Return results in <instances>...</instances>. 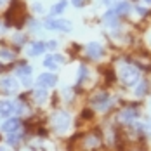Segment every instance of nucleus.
Instances as JSON below:
<instances>
[{"instance_id": "9", "label": "nucleus", "mask_w": 151, "mask_h": 151, "mask_svg": "<svg viewBox=\"0 0 151 151\" xmlns=\"http://www.w3.org/2000/svg\"><path fill=\"white\" fill-rule=\"evenodd\" d=\"M64 63V58L59 56V54H52V56H47L44 59V66L45 68H50V70H58V66Z\"/></svg>"}, {"instance_id": "5", "label": "nucleus", "mask_w": 151, "mask_h": 151, "mask_svg": "<svg viewBox=\"0 0 151 151\" xmlns=\"http://www.w3.org/2000/svg\"><path fill=\"white\" fill-rule=\"evenodd\" d=\"M17 82H16L12 76H2L0 78V91L4 94H14L17 91Z\"/></svg>"}, {"instance_id": "20", "label": "nucleus", "mask_w": 151, "mask_h": 151, "mask_svg": "<svg viewBox=\"0 0 151 151\" xmlns=\"http://www.w3.org/2000/svg\"><path fill=\"white\" fill-rule=\"evenodd\" d=\"M87 71H89V70H87V68L82 64V66H80V70H78V78H76V82H78V83H82V82L87 78V75H89Z\"/></svg>"}, {"instance_id": "1", "label": "nucleus", "mask_w": 151, "mask_h": 151, "mask_svg": "<svg viewBox=\"0 0 151 151\" xmlns=\"http://www.w3.org/2000/svg\"><path fill=\"white\" fill-rule=\"evenodd\" d=\"M118 73H120V78L122 82L125 83V85H137V82H139V70H137L136 66H132V64H129V63H123L120 66V70H118Z\"/></svg>"}, {"instance_id": "28", "label": "nucleus", "mask_w": 151, "mask_h": 151, "mask_svg": "<svg viewBox=\"0 0 151 151\" xmlns=\"http://www.w3.org/2000/svg\"><path fill=\"white\" fill-rule=\"evenodd\" d=\"M4 2H5V0H0V4H4Z\"/></svg>"}, {"instance_id": "24", "label": "nucleus", "mask_w": 151, "mask_h": 151, "mask_svg": "<svg viewBox=\"0 0 151 151\" xmlns=\"http://www.w3.org/2000/svg\"><path fill=\"white\" fill-rule=\"evenodd\" d=\"M136 11H137V12H139V14H142V16H144V14H146V12H148V11H146L144 7H141V5H137V7H136Z\"/></svg>"}, {"instance_id": "12", "label": "nucleus", "mask_w": 151, "mask_h": 151, "mask_svg": "<svg viewBox=\"0 0 151 151\" xmlns=\"http://www.w3.org/2000/svg\"><path fill=\"white\" fill-rule=\"evenodd\" d=\"M47 49V44L44 42H33L28 49V56H40V54H44Z\"/></svg>"}, {"instance_id": "27", "label": "nucleus", "mask_w": 151, "mask_h": 151, "mask_svg": "<svg viewBox=\"0 0 151 151\" xmlns=\"http://www.w3.org/2000/svg\"><path fill=\"white\" fill-rule=\"evenodd\" d=\"M144 2H148V4H151V0H144Z\"/></svg>"}, {"instance_id": "23", "label": "nucleus", "mask_w": 151, "mask_h": 151, "mask_svg": "<svg viewBox=\"0 0 151 151\" xmlns=\"http://www.w3.org/2000/svg\"><path fill=\"white\" fill-rule=\"evenodd\" d=\"M47 47H49V49H56V47H58V42H56V40H50V42H47Z\"/></svg>"}, {"instance_id": "22", "label": "nucleus", "mask_w": 151, "mask_h": 151, "mask_svg": "<svg viewBox=\"0 0 151 151\" xmlns=\"http://www.w3.org/2000/svg\"><path fill=\"white\" fill-rule=\"evenodd\" d=\"M71 4H73L75 7H82V5L85 4V0H71Z\"/></svg>"}, {"instance_id": "19", "label": "nucleus", "mask_w": 151, "mask_h": 151, "mask_svg": "<svg viewBox=\"0 0 151 151\" xmlns=\"http://www.w3.org/2000/svg\"><path fill=\"white\" fill-rule=\"evenodd\" d=\"M16 56L12 50H9V49H0V59L2 61H12Z\"/></svg>"}, {"instance_id": "2", "label": "nucleus", "mask_w": 151, "mask_h": 151, "mask_svg": "<svg viewBox=\"0 0 151 151\" xmlns=\"http://www.w3.org/2000/svg\"><path fill=\"white\" fill-rule=\"evenodd\" d=\"M52 125L58 132H64L70 127V115L66 111H56L52 115Z\"/></svg>"}, {"instance_id": "26", "label": "nucleus", "mask_w": 151, "mask_h": 151, "mask_svg": "<svg viewBox=\"0 0 151 151\" xmlns=\"http://www.w3.org/2000/svg\"><path fill=\"white\" fill-rule=\"evenodd\" d=\"M103 2H104V4H111V0H103Z\"/></svg>"}, {"instance_id": "15", "label": "nucleus", "mask_w": 151, "mask_h": 151, "mask_svg": "<svg viewBox=\"0 0 151 151\" xmlns=\"http://www.w3.org/2000/svg\"><path fill=\"white\" fill-rule=\"evenodd\" d=\"M66 7H68V0H61V2L56 4V5H52L50 12H52V16H58V14H61V12H64Z\"/></svg>"}, {"instance_id": "10", "label": "nucleus", "mask_w": 151, "mask_h": 151, "mask_svg": "<svg viewBox=\"0 0 151 151\" xmlns=\"http://www.w3.org/2000/svg\"><path fill=\"white\" fill-rule=\"evenodd\" d=\"M19 129H21V120L19 118H9L7 122H4V125H2V130L7 132V134L17 132Z\"/></svg>"}, {"instance_id": "11", "label": "nucleus", "mask_w": 151, "mask_h": 151, "mask_svg": "<svg viewBox=\"0 0 151 151\" xmlns=\"http://www.w3.org/2000/svg\"><path fill=\"white\" fill-rule=\"evenodd\" d=\"M16 109V103L12 101H0V116H11Z\"/></svg>"}, {"instance_id": "3", "label": "nucleus", "mask_w": 151, "mask_h": 151, "mask_svg": "<svg viewBox=\"0 0 151 151\" xmlns=\"http://www.w3.org/2000/svg\"><path fill=\"white\" fill-rule=\"evenodd\" d=\"M45 26L49 30H56V31H71L73 24L66 19H47Z\"/></svg>"}, {"instance_id": "21", "label": "nucleus", "mask_w": 151, "mask_h": 151, "mask_svg": "<svg viewBox=\"0 0 151 151\" xmlns=\"http://www.w3.org/2000/svg\"><path fill=\"white\" fill-rule=\"evenodd\" d=\"M97 144H99V141H97V137H89V139H87V146H97Z\"/></svg>"}, {"instance_id": "8", "label": "nucleus", "mask_w": 151, "mask_h": 151, "mask_svg": "<svg viewBox=\"0 0 151 151\" xmlns=\"http://www.w3.org/2000/svg\"><path fill=\"white\" fill-rule=\"evenodd\" d=\"M16 75L23 78V83H24L26 87H30L31 85V80H30L31 66H28V64H21V66H17V68H16Z\"/></svg>"}, {"instance_id": "16", "label": "nucleus", "mask_w": 151, "mask_h": 151, "mask_svg": "<svg viewBox=\"0 0 151 151\" xmlns=\"http://www.w3.org/2000/svg\"><path fill=\"white\" fill-rule=\"evenodd\" d=\"M146 92H148V82H146V80H141V82H137L136 96L142 97V96H146Z\"/></svg>"}, {"instance_id": "13", "label": "nucleus", "mask_w": 151, "mask_h": 151, "mask_svg": "<svg viewBox=\"0 0 151 151\" xmlns=\"http://www.w3.org/2000/svg\"><path fill=\"white\" fill-rule=\"evenodd\" d=\"M134 118H137V109L136 108H127V109H123L120 113V120L123 123H129V122H132Z\"/></svg>"}, {"instance_id": "4", "label": "nucleus", "mask_w": 151, "mask_h": 151, "mask_svg": "<svg viewBox=\"0 0 151 151\" xmlns=\"http://www.w3.org/2000/svg\"><path fill=\"white\" fill-rule=\"evenodd\" d=\"M91 103H92V106H94L96 109L103 111V109H106V108L109 106V103H111V99H109V96H108L106 92H97L96 96H92Z\"/></svg>"}, {"instance_id": "14", "label": "nucleus", "mask_w": 151, "mask_h": 151, "mask_svg": "<svg viewBox=\"0 0 151 151\" xmlns=\"http://www.w3.org/2000/svg\"><path fill=\"white\" fill-rule=\"evenodd\" d=\"M33 97H35V101H37L38 104H42V103L47 99L45 87H37V89H35V92H33Z\"/></svg>"}, {"instance_id": "25", "label": "nucleus", "mask_w": 151, "mask_h": 151, "mask_svg": "<svg viewBox=\"0 0 151 151\" xmlns=\"http://www.w3.org/2000/svg\"><path fill=\"white\" fill-rule=\"evenodd\" d=\"M35 11H37V12H42L44 9H42V5H38V4H35Z\"/></svg>"}, {"instance_id": "18", "label": "nucleus", "mask_w": 151, "mask_h": 151, "mask_svg": "<svg viewBox=\"0 0 151 151\" xmlns=\"http://www.w3.org/2000/svg\"><path fill=\"white\" fill-rule=\"evenodd\" d=\"M19 141H21V132H19V130H17V132H11V134L7 136V144H11V146H16Z\"/></svg>"}, {"instance_id": "7", "label": "nucleus", "mask_w": 151, "mask_h": 151, "mask_svg": "<svg viewBox=\"0 0 151 151\" xmlns=\"http://www.w3.org/2000/svg\"><path fill=\"white\" fill-rule=\"evenodd\" d=\"M58 83V76L54 73H42V75L37 78V85L38 87H54Z\"/></svg>"}, {"instance_id": "6", "label": "nucleus", "mask_w": 151, "mask_h": 151, "mask_svg": "<svg viewBox=\"0 0 151 151\" xmlns=\"http://www.w3.org/2000/svg\"><path fill=\"white\" fill-rule=\"evenodd\" d=\"M85 52H87V56L91 59H99L104 54V47L101 45V44H97V42H91L89 45L85 47Z\"/></svg>"}, {"instance_id": "17", "label": "nucleus", "mask_w": 151, "mask_h": 151, "mask_svg": "<svg viewBox=\"0 0 151 151\" xmlns=\"http://www.w3.org/2000/svg\"><path fill=\"white\" fill-rule=\"evenodd\" d=\"M116 12H118V16L120 14H127L129 11H130V5H129V2H116V5L113 7Z\"/></svg>"}]
</instances>
